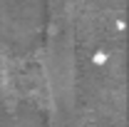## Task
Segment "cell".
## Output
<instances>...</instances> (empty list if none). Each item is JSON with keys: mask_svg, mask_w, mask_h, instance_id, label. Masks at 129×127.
Instances as JSON below:
<instances>
[{"mask_svg": "<svg viewBox=\"0 0 129 127\" xmlns=\"http://www.w3.org/2000/svg\"><path fill=\"white\" fill-rule=\"evenodd\" d=\"M47 0H0V37L13 55H32L47 35Z\"/></svg>", "mask_w": 129, "mask_h": 127, "instance_id": "6da1fadb", "label": "cell"}, {"mask_svg": "<svg viewBox=\"0 0 129 127\" xmlns=\"http://www.w3.org/2000/svg\"><path fill=\"white\" fill-rule=\"evenodd\" d=\"M0 127H47L42 110L32 102H20L3 115Z\"/></svg>", "mask_w": 129, "mask_h": 127, "instance_id": "7a4b0ae2", "label": "cell"}]
</instances>
